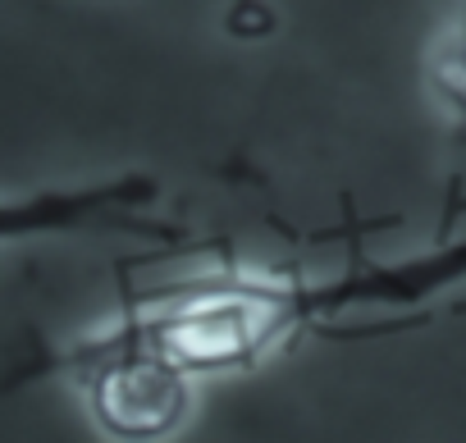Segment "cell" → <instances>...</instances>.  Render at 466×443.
Here are the masks:
<instances>
[{"mask_svg":"<svg viewBox=\"0 0 466 443\" xmlns=\"http://www.w3.org/2000/svg\"><path fill=\"white\" fill-rule=\"evenodd\" d=\"M197 379L257 366L284 338L302 334V279L206 275L178 288L147 293L119 316Z\"/></svg>","mask_w":466,"mask_h":443,"instance_id":"cell-1","label":"cell"},{"mask_svg":"<svg viewBox=\"0 0 466 443\" xmlns=\"http://www.w3.org/2000/svg\"><path fill=\"white\" fill-rule=\"evenodd\" d=\"M101 434L124 443H156L187 425L197 402V375L147 343L137 329L115 320L83 338L65 357Z\"/></svg>","mask_w":466,"mask_h":443,"instance_id":"cell-2","label":"cell"},{"mask_svg":"<svg viewBox=\"0 0 466 443\" xmlns=\"http://www.w3.org/2000/svg\"><path fill=\"white\" fill-rule=\"evenodd\" d=\"M430 87L457 119H466V0H457V15L430 55Z\"/></svg>","mask_w":466,"mask_h":443,"instance_id":"cell-3","label":"cell"}]
</instances>
